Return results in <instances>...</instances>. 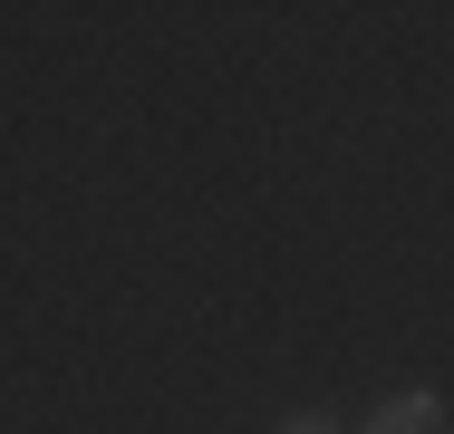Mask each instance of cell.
Segmentation results:
<instances>
[{"label":"cell","mask_w":454,"mask_h":434,"mask_svg":"<svg viewBox=\"0 0 454 434\" xmlns=\"http://www.w3.org/2000/svg\"><path fill=\"white\" fill-rule=\"evenodd\" d=\"M280 434H339V425H329V415H290Z\"/></svg>","instance_id":"cell-2"},{"label":"cell","mask_w":454,"mask_h":434,"mask_svg":"<svg viewBox=\"0 0 454 434\" xmlns=\"http://www.w3.org/2000/svg\"><path fill=\"white\" fill-rule=\"evenodd\" d=\"M367 434H445V406L435 396H396V406H377Z\"/></svg>","instance_id":"cell-1"}]
</instances>
